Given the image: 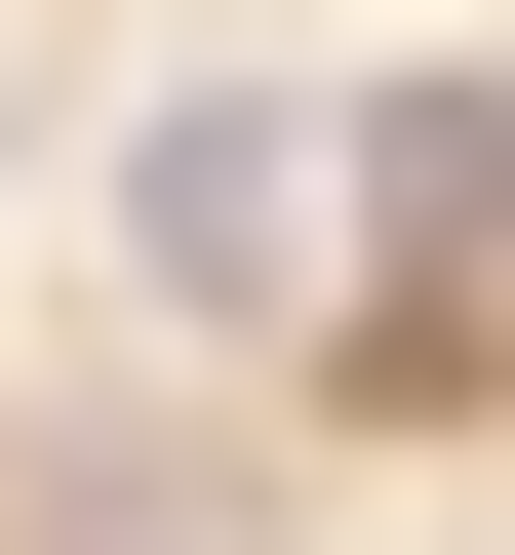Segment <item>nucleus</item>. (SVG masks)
I'll return each instance as SVG.
<instances>
[{
	"label": "nucleus",
	"mask_w": 515,
	"mask_h": 555,
	"mask_svg": "<svg viewBox=\"0 0 515 555\" xmlns=\"http://www.w3.org/2000/svg\"><path fill=\"white\" fill-rule=\"evenodd\" d=\"M318 198H357V119H318V80H198L159 159H119V238H159L198 318H278V278H318Z\"/></svg>",
	"instance_id": "obj_1"
}]
</instances>
